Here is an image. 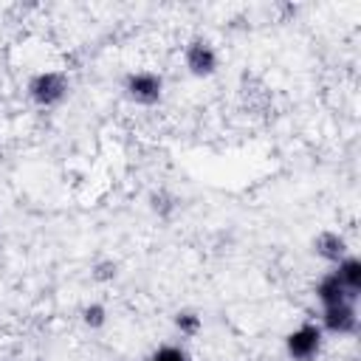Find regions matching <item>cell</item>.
<instances>
[{
	"mask_svg": "<svg viewBox=\"0 0 361 361\" xmlns=\"http://www.w3.org/2000/svg\"><path fill=\"white\" fill-rule=\"evenodd\" d=\"M330 271L338 276V282L344 285V290H347L353 299H358V293H361V259H358L355 254H347V257H344L341 262H336Z\"/></svg>",
	"mask_w": 361,
	"mask_h": 361,
	"instance_id": "obj_8",
	"label": "cell"
},
{
	"mask_svg": "<svg viewBox=\"0 0 361 361\" xmlns=\"http://www.w3.org/2000/svg\"><path fill=\"white\" fill-rule=\"evenodd\" d=\"M82 324L87 330H102L107 324V307L102 302H90L82 307Z\"/></svg>",
	"mask_w": 361,
	"mask_h": 361,
	"instance_id": "obj_13",
	"label": "cell"
},
{
	"mask_svg": "<svg viewBox=\"0 0 361 361\" xmlns=\"http://www.w3.org/2000/svg\"><path fill=\"white\" fill-rule=\"evenodd\" d=\"M172 324H175V330H178L183 338H195V336L203 330V316H200L197 310H192V307H180V310L172 316Z\"/></svg>",
	"mask_w": 361,
	"mask_h": 361,
	"instance_id": "obj_10",
	"label": "cell"
},
{
	"mask_svg": "<svg viewBox=\"0 0 361 361\" xmlns=\"http://www.w3.org/2000/svg\"><path fill=\"white\" fill-rule=\"evenodd\" d=\"M313 299H316L322 307H333V305H341V302H355V299L344 290V285L338 282V276H336L333 271H327V274H322V276L316 279V285H313Z\"/></svg>",
	"mask_w": 361,
	"mask_h": 361,
	"instance_id": "obj_7",
	"label": "cell"
},
{
	"mask_svg": "<svg viewBox=\"0 0 361 361\" xmlns=\"http://www.w3.org/2000/svg\"><path fill=\"white\" fill-rule=\"evenodd\" d=\"M310 245H313V254H316L322 262H327V265H336V262H341L347 254H353L347 237H344L341 231H333V228L319 231Z\"/></svg>",
	"mask_w": 361,
	"mask_h": 361,
	"instance_id": "obj_6",
	"label": "cell"
},
{
	"mask_svg": "<svg viewBox=\"0 0 361 361\" xmlns=\"http://www.w3.org/2000/svg\"><path fill=\"white\" fill-rule=\"evenodd\" d=\"M121 90H124V99L135 107H158L164 102V93H166V82L158 71L152 68H138V71H130L124 73L121 79Z\"/></svg>",
	"mask_w": 361,
	"mask_h": 361,
	"instance_id": "obj_2",
	"label": "cell"
},
{
	"mask_svg": "<svg viewBox=\"0 0 361 361\" xmlns=\"http://www.w3.org/2000/svg\"><path fill=\"white\" fill-rule=\"evenodd\" d=\"M183 68L195 79H212L220 71V54L209 37H192L183 45Z\"/></svg>",
	"mask_w": 361,
	"mask_h": 361,
	"instance_id": "obj_4",
	"label": "cell"
},
{
	"mask_svg": "<svg viewBox=\"0 0 361 361\" xmlns=\"http://www.w3.org/2000/svg\"><path fill=\"white\" fill-rule=\"evenodd\" d=\"M319 327H322L324 336H333V338L355 336L358 333V307H355V302H341V305H333V307H322Z\"/></svg>",
	"mask_w": 361,
	"mask_h": 361,
	"instance_id": "obj_5",
	"label": "cell"
},
{
	"mask_svg": "<svg viewBox=\"0 0 361 361\" xmlns=\"http://www.w3.org/2000/svg\"><path fill=\"white\" fill-rule=\"evenodd\" d=\"M147 206H149V212H152L158 220H169V217L178 214L180 197H178L175 192H169V189H152L149 197H147Z\"/></svg>",
	"mask_w": 361,
	"mask_h": 361,
	"instance_id": "obj_9",
	"label": "cell"
},
{
	"mask_svg": "<svg viewBox=\"0 0 361 361\" xmlns=\"http://www.w3.org/2000/svg\"><path fill=\"white\" fill-rule=\"evenodd\" d=\"M68 96H71V76L65 71L42 68V71L31 73L25 82V99L39 110H54V107L65 104Z\"/></svg>",
	"mask_w": 361,
	"mask_h": 361,
	"instance_id": "obj_1",
	"label": "cell"
},
{
	"mask_svg": "<svg viewBox=\"0 0 361 361\" xmlns=\"http://www.w3.org/2000/svg\"><path fill=\"white\" fill-rule=\"evenodd\" d=\"M324 333L319 322H302L285 333V355L290 361H316L324 350Z\"/></svg>",
	"mask_w": 361,
	"mask_h": 361,
	"instance_id": "obj_3",
	"label": "cell"
},
{
	"mask_svg": "<svg viewBox=\"0 0 361 361\" xmlns=\"http://www.w3.org/2000/svg\"><path fill=\"white\" fill-rule=\"evenodd\" d=\"M116 276H118V262L110 259V257L96 259L93 268H90V279L99 282V285H110V282H116Z\"/></svg>",
	"mask_w": 361,
	"mask_h": 361,
	"instance_id": "obj_11",
	"label": "cell"
},
{
	"mask_svg": "<svg viewBox=\"0 0 361 361\" xmlns=\"http://www.w3.org/2000/svg\"><path fill=\"white\" fill-rule=\"evenodd\" d=\"M147 361H192V355L183 344H158Z\"/></svg>",
	"mask_w": 361,
	"mask_h": 361,
	"instance_id": "obj_12",
	"label": "cell"
}]
</instances>
